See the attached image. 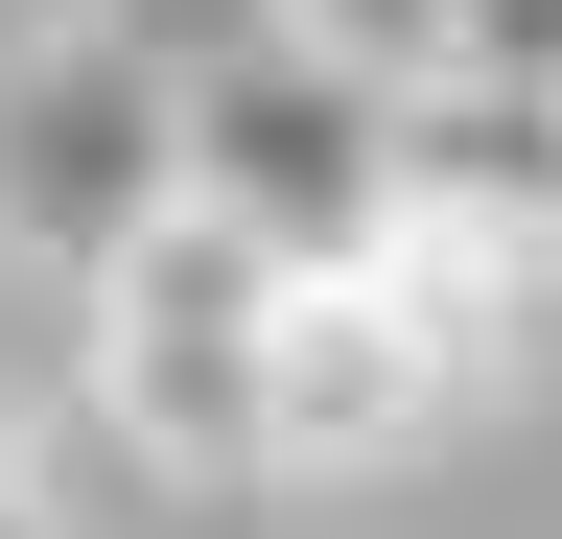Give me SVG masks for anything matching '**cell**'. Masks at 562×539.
Returning <instances> with one entry per match:
<instances>
[{"label":"cell","instance_id":"cell-2","mask_svg":"<svg viewBox=\"0 0 562 539\" xmlns=\"http://www.w3.org/2000/svg\"><path fill=\"white\" fill-rule=\"evenodd\" d=\"M188 212H235L281 282H328V258H375L398 235V94L375 71H328V47H211L188 71Z\"/></svg>","mask_w":562,"mask_h":539},{"label":"cell","instance_id":"cell-1","mask_svg":"<svg viewBox=\"0 0 562 539\" xmlns=\"http://www.w3.org/2000/svg\"><path fill=\"white\" fill-rule=\"evenodd\" d=\"M258 375H281V258L235 212H165V235H117L94 282H70V398H94V446L165 469V493H281Z\"/></svg>","mask_w":562,"mask_h":539},{"label":"cell","instance_id":"cell-3","mask_svg":"<svg viewBox=\"0 0 562 539\" xmlns=\"http://www.w3.org/2000/svg\"><path fill=\"white\" fill-rule=\"evenodd\" d=\"M188 212V71L165 47H117V24H70L24 94H0V235L47 258V282H94L117 235H165Z\"/></svg>","mask_w":562,"mask_h":539},{"label":"cell","instance_id":"cell-5","mask_svg":"<svg viewBox=\"0 0 562 539\" xmlns=\"http://www.w3.org/2000/svg\"><path fill=\"white\" fill-rule=\"evenodd\" d=\"M0 539H70V469H47V398L0 375Z\"/></svg>","mask_w":562,"mask_h":539},{"label":"cell","instance_id":"cell-4","mask_svg":"<svg viewBox=\"0 0 562 539\" xmlns=\"http://www.w3.org/2000/svg\"><path fill=\"white\" fill-rule=\"evenodd\" d=\"M281 47H328V71H375V94H422L469 47V0H281Z\"/></svg>","mask_w":562,"mask_h":539}]
</instances>
